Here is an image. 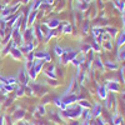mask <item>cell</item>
<instances>
[{
	"mask_svg": "<svg viewBox=\"0 0 125 125\" xmlns=\"http://www.w3.org/2000/svg\"><path fill=\"white\" fill-rule=\"evenodd\" d=\"M59 25V20L58 19H53V20H50V21L48 23V26L49 29H54V28H58Z\"/></svg>",
	"mask_w": 125,
	"mask_h": 125,
	"instance_id": "cell-18",
	"label": "cell"
},
{
	"mask_svg": "<svg viewBox=\"0 0 125 125\" xmlns=\"http://www.w3.org/2000/svg\"><path fill=\"white\" fill-rule=\"evenodd\" d=\"M124 21H125V16H124Z\"/></svg>",
	"mask_w": 125,
	"mask_h": 125,
	"instance_id": "cell-30",
	"label": "cell"
},
{
	"mask_svg": "<svg viewBox=\"0 0 125 125\" xmlns=\"http://www.w3.org/2000/svg\"><path fill=\"white\" fill-rule=\"evenodd\" d=\"M54 53H55L56 56L60 58L62 54H64V49H62L61 46H59V45H55V46H54Z\"/></svg>",
	"mask_w": 125,
	"mask_h": 125,
	"instance_id": "cell-17",
	"label": "cell"
},
{
	"mask_svg": "<svg viewBox=\"0 0 125 125\" xmlns=\"http://www.w3.org/2000/svg\"><path fill=\"white\" fill-rule=\"evenodd\" d=\"M18 81L19 83H21L23 86H26L28 85V81H29V76H28V73L25 71V69H21L19 71V74H18Z\"/></svg>",
	"mask_w": 125,
	"mask_h": 125,
	"instance_id": "cell-2",
	"label": "cell"
},
{
	"mask_svg": "<svg viewBox=\"0 0 125 125\" xmlns=\"http://www.w3.org/2000/svg\"><path fill=\"white\" fill-rule=\"evenodd\" d=\"M109 93H116L120 90V85L118 81H108V84L105 85Z\"/></svg>",
	"mask_w": 125,
	"mask_h": 125,
	"instance_id": "cell-4",
	"label": "cell"
},
{
	"mask_svg": "<svg viewBox=\"0 0 125 125\" xmlns=\"http://www.w3.org/2000/svg\"><path fill=\"white\" fill-rule=\"evenodd\" d=\"M35 116L36 118H40V116H44L46 114V110H45V106L44 105H38L36 109H35Z\"/></svg>",
	"mask_w": 125,
	"mask_h": 125,
	"instance_id": "cell-9",
	"label": "cell"
},
{
	"mask_svg": "<svg viewBox=\"0 0 125 125\" xmlns=\"http://www.w3.org/2000/svg\"><path fill=\"white\" fill-rule=\"evenodd\" d=\"M0 54H1V50H0Z\"/></svg>",
	"mask_w": 125,
	"mask_h": 125,
	"instance_id": "cell-31",
	"label": "cell"
},
{
	"mask_svg": "<svg viewBox=\"0 0 125 125\" xmlns=\"http://www.w3.org/2000/svg\"><path fill=\"white\" fill-rule=\"evenodd\" d=\"M24 116H25V110L19 109V110H16L15 114H14V120H15V121H20Z\"/></svg>",
	"mask_w": 125,
	"mask_h": 125,
	"instance_id": "cell-12",
	"label": "cell"
},
{
	"mask_svg": "<svg viewBox=\"0 0 125 125\" xmlns=\"http://www.w3.org/2000/svg\"><path fill=\"white\" fill-rule=\"evenodd\" d=\"M124 44H125V33H121L118 41H116V45H118V48H121Z\"/></svg>",
	"mask_w": 125,
	"mask_h": 125,
	"instance_id": "cell-16",
	"label": "cell"
},
{
	"mask_svg": "<svg viewBox=\"0 0 125 125\" xmlns=\"http://www.w3.org/2000/svg\"><path fill=\"white\" fill-rule=\"evenodd\" d=\"M121 99L124 100V103H125V91H123L121 93Z\"/></svg>",
	"mask_w": 125,
	"mask_h": 125,
	"instance_id": "cell-28",
	"label": "cell"
},
{
	"mask_svg": "<svg viewBox=\"0 0 125 125\" xmlns=\"http://www.w3.org/2000/svg\"><path fill=\"white\" fill-rule=\"evenodd\" d=\"M94 61H95V66H96V68H99V69H100L101 71H104V69H105V66L103 65V62H101L100 58H96V59L94 60Z\"/></svg>",
	"mask_w": 125,
	"mask_h": 125,
	"instance_id": "cell-19",
	"label": "cell"
},
{
	"mask_svg": "<svg viewBox=\"0 0 125 125\" xmlns=\"http://www.w3.org/2000/svg\"><path fill=\"white\" fill-rule=\"evenodd\" d=\"M10 55H11L15 60H21L23 59V53L19 48H13L11 51H10Z\"/></svg>",
	"mask_w": 125,
	"mask_h": 125,
	"instance_id": "cell-7",
	"label": "cell"
},
{
	"mask_svg": "<svg viewBox=\"0 0 125 125\" xmlns=\"http://www.w3.org/2000/svg\"><path fill=\"white\" fill-rule=\"evenodd\" d=\"M34 58L35 59H41V60H45V61H51V55L46 51H39V53H34Z\"/></svg>",
	"mask_w": 125,
	"mask_h": 125,
	"instance_id": "cell-5",
	"label": "cell"
},
{
	"mask_svg": "<svg viewBox=\"0 0 125 125\" xmlns=\"http://www.w3.org/2000/svg\"><path fill=\"white\" fill-rule=\"evenodd\" d=\"M103 44H104V48H105L106 50H111L113 49V44L110 43V41H104Z\"/></svg>",
	"mask_w": 125,
	"mask_h": 125,
	"instance_id": "cell-22",
	"label": "cell"
},
{
	"mask_svg": "<svg viewBox=\"0 0 125 125\" xmlns=\"http://www.w3.org/2000/svg\"><path fill=\"white\" fill-rule=\"evenodd\" d=\"M3 80H4V78H3L1 75H0V83H3Z\"/></svg>",
	"mask_w": 125,
	"mask_h": 125,
	"instance_id": "cell-29",
	"label": "cell"
},
{
	"mask_svg": "<svg viewBox=\"0 0 125 125\" xmlns=\"http://www.w3.org/2000/svg\"><path fill=\"white\" fill-rule=\"evenodd\" d=\"M118 60H120V61H124L125 60V46L118 53Z\"/></svg>",
	"mask_w": 125,
	"mask_h": 125,
	"instance_id": "cell-21",
	"label": "cell"
},
{
	"mask_svg": "<svg viewBox=\"0 0 125 125\" xmlns=\"http://www.w3.org/2000/svg\"><path fill=\"white\" fill-rule=\"evenodd\" d=\"M76 54H78V53H76L75 50H71V49L65 50V49H64V54L60 56V64L65 65V64H68V62H70L76 56Z\"/></svg>",
	"mask_w": 125,
	"mask_h": 125,
	"instance_id": "cell-1",
	"label": "cell"
},
{
	"mask_svg": "<svg viewBox=\"0 0 125 125\" xmlns=\"http://www.w3.org/2000/svg\"><path fill=\"white\" fill-rule=\"evenodd\" d=\"M96 91H98V93H96V94H98V96H99L101 100H105V99H106V96H108V94H109V91H108L106 86H105V85H103V84L98 85Z\"/></svg>",
	"mask_w": 125,
	"mask_h": 125,
	"instance_id": "cell-3",
	"label": "cell"
},
{
	"mask_svg": "<svg viewBox=\"0 0 125 125\" xmlns=\"http://www.w3.org/2000/svg\"><path fill=\"white\" fill-rule=\"evenodd\" d=\"M88 28H89V23H85V25H84V34H88V33H86Z\"/></svg>",
	"mask_w": 125,
	"mask_h": 125,
	"instance_id": "cell-26",
	"label": "cell"
},
{
	"mask_svg": "<svg viewBox=\"0 0 125 125\" xmlns=\"http://www.w3.org/2000/svg\"><path fill=\"white\" fill-rule=\"evenodd\" d=\"M53 103H54V105L55 106H58V108H60L62 111H64V110H66V105H65V104L64 103H62V100H61V98H55L54 100H53Z\"/></svg>",
	"mask_w": 125,
	"mask_h": 125,
	"instance_id": "cell-10",
	"label": "cell"
},
{
	"mask_svg": "<svg viewBox=\"0 0 125 125\" xmlns=\"http://www.w3.org/2000/svg\"><path fill=\"white\" fill-rule=\"evenodd\" d=\"M104 66H105L106 69H109V70H118V65L116 64H114L113 61H106L105 64H104Z\"/></svg>",
	"mask_w": 125,
	"mask_h": 125,
	"instance_id": "cell-15",
	"label": "cell"
},
{
	"mask_svg": "<svg viewBox=\"0 0 125 125\" xmlns=\"http://www.w3.org/2000/svg\"><path fill=\"white\" fill-rule=\"evenodd\" d=\"M18 125H33V124H28V123H24V121H19Z\"/></svg>",
	"mask_w": 125,
	"mask_h": 125,
	"instance_id": "cell-27",
	"label": "cell"
},
{
	"mask_svg": "<svg viewBox=\"0 0 125 125\" xmlns=\"http://www.w3.org/2000/svg\"><path fill=\"white\" fill-rule=\"evenodd\" d=\"M18 83V79L15 76H8V78H4L1 84H8V85H15Z\"/></svg>",
	"mask_w": 125,
	"mask_h": 125,
	"instance_id": "cell-11",
	"label": "cell"
},
{
	"mask_svg": "<svg viewBox=\"0 0 125 125\" xmlns=\"http://www.w3.org/2000/svg\"><path fill=\"white\" fill-rule=\"evenodd\" d=\"M90 114H91V116L95 118V119L100 118V115H101V105L100 104H95V105L93 106V109L90 110Z\"/></svg>",
	"mask_w": 125,
	"mask_h": 125,
	"instance_id": "cell-6",
	"label": "cell"
},
{
	"mask_svg": "<svg viewBox=\"0 0 125 125\" xmlns=\"http://www.w3.org/2000/svg\"><path fill=\"white\" fill-rule=\"evenodd\" d=\"M94 123H95V125H105V124H104V121H103L101 119H96Z\"/></svg>",
	"mask_w": 125,
	"mask_h": 125,
	"instance_id": "cell-25",
	"label": "cell"
},
{
	"mask_svg": "<svg viewBox=\"0 0 125 125\" xmlns=\"http://www.w3.org/2000/svg\"><path fill=\"white\" fill-rule=\"evenodd\" d=\"M24 93H25L24 88H18V89H16V96H23Z\"/></svg>",
	"mask_w": 125,
	"mask_h": 125,
	"instance_id": "cell-23",
	"label": "cell"
},
{
	"mask_svg": "<svg viewBox=\"0 0 125 125\" xmlns=\"http://www.w3.org/2000/svg\"><path fill=\"white\" fill-rule=\"evenodd\" d=\"M36 14H38L36 11H34L33 14H31V16H30V19H29V23H30V24H33V21H34V19H35Z\"/></svg>",
	"mask_w": 125,
	"mask_h": 125,
	"instance_id": "cell-24",
	"label": "cell"
},
{
	"mask_svg": "<svg viewBox=\"0 0 125 125\" xmlns=\"http://www.w3.org/2000/svg\"><path fill=\"white\" fill-rule=\"evenodd\" d=\"M34 48H35V45L33 43H26L25 45H23L21 48H20V50H21L23 54H29L34 50Z\"/></svg>",
	"mask_w": 125,
	"mask_h": 125,
	"instance_id": "cell-8",
	"label": "cell"
},
{
	"mask_svg": "<svg viewBox=\"0 0 125 125\" xmlns=\"http://www.w3.org/2000/svg\"><path fill=\"white\" fill-rule=\"evenodd\" d=\"M62 33H64V34H70V33H71V25H70L69 23H65V24H64Z\"/></svg>",
	"mask_w": 125,
	"mask_h": 125,
	"instance_id": "cell-20",
	"label": "cell"
},
{
	"mask_svg": "<svg viewBox=\"0 0 125 125\" xmlns=\"http://www.w3.org/2000/svg\"><path fill=\"white\" fill-rule=\"evenodd\" d=\"M111 125H123V116H120L119 114H115V115L113 116Z\"/></svg>",
	"mask_w": 125,
	"mask_h": 125,
	"instance_id": "cell-13",
	"label": "cell"
},
{
	"mask_svg": "<svg viewBox=\"0 0 125 125\" xmlns=\"http://www.w3.org/2000/svg\"><path fill=\"white\" fill-rule=\"evenodd\" d=\"M78 105L80 106V108H83V109H91V104L88 101V100H85V99H81V100H79V104Z\"/></svg>",
	"mask_w": 125,
	"mask_h": 125,
	"instance_id": "cell-14",
	"label": "cell"
}]
</instances>
